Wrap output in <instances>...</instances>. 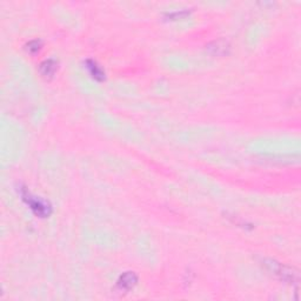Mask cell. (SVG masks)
Wrapping results in <instances>:
<instances>
[{
    "instance_id": "1",
    "label": "cell",
    "mask_w": 301,
    "mask_h": 301,
    "mask_svg": "<svg viewBox=\"0 0 301 301\" xmlns=\"http://www.w3.org/2000/svg\"><path fill=\"white\" fill-rule=\"evenodd\" d=\"M18 192L20 193V196L26 205L29 206L31 211L33 212L37 217L39 218H48L52 214V206L48 202L40 196H36L31 193L26 187L19 188Z\"/></svg>"
},
{
    "instance_id": "2",
    "label": "cell",
    "mask_w": 301,
    "mask_h": 301,
    "mask_svg": "<svg viewBox=\"0 0 301 301\" xmlns=\"http://www.w3.org/2000/svg\"><path fill=\"white\" fill-rule=\"evenodd\" d=\"M262 264L266 267V269L269 273H272L273 275H275L278 279L284 281V283H287L289 285H298L300 277L299 272L295 271L288 266H285L280 262L272 259H265L262 261Z\"/></svg>"
},
{
    "instance_id": "3",
    "label": "cell",
    "mask_w": 301,
    "mask_h": 301,
    "mask_svg": "<svg viewBox=\"0 0 301 301\" xmlns=\"http://www.w3.org/2000/svg\"><path fill=\"white\" fill-rule=\"evenodd\" d=\"M208 53L214 57H225L231 53V45L230 42L225 39H218L211 41L206 46Z\"/></svg>"
},
{
    "instance_id": "4",
    "label": "cell",
    "mask_w": 301,
    "mask_h": 301,
    "mask_svg": "<svg viewBox=\"0 0 301 301\" xmlns=\"http://www.w3.org/2000/svg\"><path fill=\"white\" fill-rule=\"evenodd\" d=\"M138 284V275L134 272H125L122 273L117 281V287L121 292H130Z\"/></svg>"
},
{
    "instance_id": "5",
    "label": "cell",
    "mask_w": 301,
    "mask_h": 301,
    "mask_svg": "<svg viewBox=\"0 0 301 301\" xmlns=\"http://www.w3.org/2000/svg\"><path fill=\"white\" fill-rule=\"evenodd\" d=\"M58 65H59L58 60L53 59V58H49V59L44 60L39 65L40 76L45 79H52L58 71Z\"/></svg>"
},
{
    "instance_id": "6",
    "label": "cell",
    "mask_w": 301,
    "mask_h": 301,
    "mask_svg": "<svg viewBox=\"0 0 301 301\" xmlns=\"http://www.w3.org/2000/svg\"><path fill=\"white\" fill-rule=\"evenodd\" d=\"M85 67H86L88 73H90V76L95 80V82L102 83L106 79L105 71H104L103 67L100 66L95 60L87 59L86 61H85Z\"/></svg>"
},
{
    "instance_id": "7",
    "label": "cell",
    "mask_w": 301,
    "mask_h": 301,
    "mask_svg": "<svg viewBox=\"0 0 301 301\" xmlns=\"http://www.w3.org/2000/svg\"><path fill=\"white\" fill-rule=\"evenodd\" d=\"M42 47V41L40 39H33L30 40L28 44L25 45L26 52L30 53V55H36L41 49Z\"/></svg>"
},
{
    "instance_id": "8",
    "label": "cell",
    "mask_w": 301,
    "mask_h": 301,
    "mask_svg": "<svg viewBox=\"0 0 301 301\" xmlns=\"http://www.w3.org/2000/svg\"><path fill=\"white\" fill-rule=\"evenodd\" d=\"M188 14V12L187 11H184V10H181L180 12H178V11H177V12H173V13H168V18H171V19H180V18H184V17H186V15Z\"/></svg>"
}]
</instances>
